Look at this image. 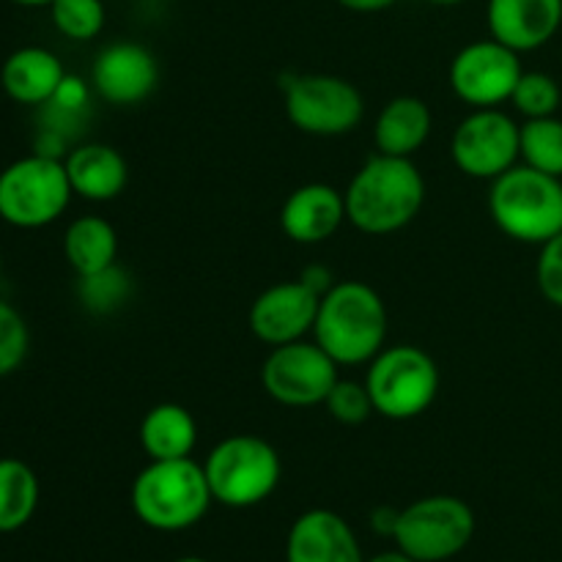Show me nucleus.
Instances as JSON below:
<instances>
[{"mask_svg":"<svg viewBox=\"0 0 562 562\" xmlns=\"http://www.w3.org/2000/svg\"><path fill=\"white\" fill-rule=\"evenodd\" d=\"M346 217L362 234L384 236L409 225L426 201V181L412 159L376 154L351 179Z\"/></svg>","mask_w":562,"mask_h":562,"instance_id":"obj_1","label":"nucleus"},{"mask_svg":"<svg viewBox=\"0 0 562 562\" xmlns=\"http://www.w3.org/2000/svg\"><path fill=\"white\" fill-rule=\"evenodd\" d=\"M313 335L338 366H366L384 349L387 307L368 283H335L318 302Z\"/></svg>","mask_w":562,"mask_h":562,"instance_id":"obj_2","label":"nucleus"},{"mask_svg":"<svg viewBox=\"0 0 562 562\" xmlns=\"http://www.w3.org/2000/svg\"><path fill=\"white\" fill-rule=\"evenodd\" d=\"M214 503L203 464L190 459L151 461L132 483V510L146 527L179 532L198 525Z\"/></svg>","mask_w":562,"mask_h":562,"instance_id":"obj_3","label":"nucleus"},{"mask_svg":"<svg viewBox=\"0 0 562 562\" xmlns=\"http://www.w3.org/2000/svg\"><path fill=\"white\" fill-rule=\"evenodd\" d=\"M488 212L510 239L547 245L562 231V181L530 165H514L494 179Z\"/></svg>","mask_w":562,"mask_h":562,"instance_id":"obj_4","label":"nucleus"},{"mask_svg":"<svg viewBox=\"0 0 562 562\" xmlns=\"http://www.w3.org/2000/svg\"><path fill=\"white\" fill-rule=\"evenodd\" d=\"M209 488L220 505L228 508H252L272 497L283 477L280 456L267 439L252 434H236L223 439L209 453L206 464Z\"/></svg>","mask_w":562,"mask_h":562,"instance_id":"obj_5","label":"nucleus"},{"mask_svg":"<svg viewBox=\"0 0 562 562\" xmlns=\"http://www.w3.org/2000/svg\"><path fill=\"white\" fill-rule=\"evenodd\" d=\"M66 165L49 154H31L0 170V220L14 228H44L69 206Z\"/></svg>","mask_w":562,"mask_h":562,"instance_id":"obj_6","label":"nucleus"},{"mask_svg":"<svg viewBox=\"0 0 562 562\" xmlns=\"http://www.w3.org/2000/svg\"><path fill=\"white\" fill-rule=\"evenodd\" d=\"M366 387L376 415L412 420L437 401L439 368L434 357L417 346H390L371 360Z\"/></svg>","mask_w":562,"mask_h":562,"instance_id":"obj_7","label":"nucleus"},{"mask_svg":"<svg viewBox=\"0 0 562 562\" xmlns=\"http://www.w3.org/2000/svg\"><path fill=\"white\" fill-rule=\"evenodd\" d=\"M475 536V514L450 494L423 497L398 510L393 538L401 552L417 562H445L467 549Z\"/></svg>","mask_w":562,"mask_h":562,"instance_id":"obj_8","label":"nucleus"},{"mask_svg":"<svg viewBox=\"0 0 562 562\" xmlns=\"http://www.w3.org/2000/svg\"><path fill=\"white\" fill-rule=\"evenodd\" d=\"M285 115L307 135L338 137L360 126L366 102L344 77L300 75L285 86Z\"/></svg>","mask_w":562,"mask_h":562,"instance_id":"obj_9","label":"nucleus"},{"mask_svg":"<svg viewBox=\"0 0 562 562\" xmlns=\"http://www.w3.org/2000/svg\"><path fill=\"white\" fill-rule=\"evenodd\" d=\"M261 382L269 398L283 406H318L338 384V362L316 340H294L274 346L261 368Z\"/></svg>","mask_w":562,"mask_h":562,"instance_id":"obj_10","label":"nucleus"},{"mask_svg":"<svg viewBox=\"0 0 562 562\" xmlns=\"http://www.w3.org/2000/svg\"><path fill=\"white\" fill-rule=\"evenodd\" d=\"M450 154L461 173L497 179L521 157V126L497 108H477L453 132Z\"/></svg>","mask_w":562,"mask_h":562,"instance_id":"obj_11","label":"nucleus"},{"mask_svg":"<svg viewBox=\"0 0 562 562\" xmlns=\"http://www.w3.org/2000/svg\"><path fill=\"white\" fill-rule=\"evenodd\" d=\"M521 69L519 53L497 38H481L467 44L450 64V88L461 102L472 108H497L514 97Z\"/></svg>","mask_w":562,"mask_h":562,"instance_id":"obj_12","label":"nucleus"},{"mask_svg":"<svg viewBox=\"0 0 562 562\" xmlns=\"http://www.w3.org/2000/svg\"><path fill=\"white\" fill-rule=\"evenodd\" d=\"M318 302H322V294L313 291L305 280L272 285L252 302L250 316H247L250 333L269 346L302 340L307 333H313Z\"/></svg>","mask_w":562,"mask_h":562,"instance_id":"obj_13","label":"nucleus"},{"mask_svg":"<svg viewBox=\"0 0 562 562\" xmlns=\"http://www.w3.org/2000/svg\"><path fill=\"white\" fill-rule=\"evenodd\" d=\"M159 80L157 58L148 47L137 42L108 44L97 55L91 69V82L99 97L110 104H140L151 97Z\"/></svg>","mask_w":562,"mask_h":562,"instance_id":"obj_14","label":"nucleus"},{"mask_svg":"<svg viewBox=\"0 0 562 562\" xmlns=\"http://www.w3.org/2000/svg\"><path fill=\"white\" fill-rule=\"evenodd\" d=\"M488 33L516 53L552 42L562 25V0H488Z\"/></svg>","mask_w":562,"mask_h":562,"instance_id":"obj_15","label":"nucleus"},{"mask_svg":"<svg viewBox=\"0 0 562 562\" xmlns=\"http://www.w3.org/2000/svg\"><path fill=\"white\" fill-rule=\"evenodd\" d=\"M285 562H366L355 530L335 510H305L291 525Z\"/></svg>","mask_w":562,"mask_h":562,"instance_id":"obj_16","label":"nucleus"},{"mask_svg":"<svg viewBox=\"0 0 562 562\" xmlns=\"http://www.w3.org/2000/svg\"><path fill=\"white\" fill-rule=\"evenodd\" d=\"M344 220L346 195L322 181L296 187L280 209V228L296 245H322Z\"/></svg>","mask_w":562,"mask_h":562,"instance_id":"obj_17","label":"nucleus"},{"mask_svg":"<svg viewBox=\"0 0 562 562\" xmlns=\"http://www.w3.org/2000/svg\"><path fill=\"white\" fill-rule=\"evenodd\" d=\"M64 165L75 195L86 201H113L126 190V181H130V165L124 154L108 143L77 146Z\"/></svg>","mask_w":562,"mask_h":562,"instance_id":"obj_18","label":"nucleus"},{"mask_svg":"<svg viewBox=\"0 0 562 562\" xmlns=\"http://www.w3.org/2000/svg\"><path fill=\"white\" fill-rule=\"evenodd\" d=\"M66 71L58 55L44 47H20L3 60L0 86L14 102L44 104L53 102Z\"/></svg>","mask_w":562,"mask_h":562,"instance_id":"obj_19","label":"nucleus"},{"mask_svg":"<svg viewBox=\"0 0 562 562\" xmlns=\"http://www.w3.org/2000/svg\"><path fill=\"white\" fill-rule=\"evenodd\" d=\"M428 135H431V110L417 97L390 99L373 126L379 154H387V157L412 159V154L420 151Z\"/></svg>","mask_w":562,"mask_h":562,"instance_id":"obj_20","label":"nucleus"},{"mask_svg":"<svg viewBox=\"0 0 562 562\" xmlns=\"http://www.w3.org/2000/svg\"><path fill=\"white\" fill-rule=\"evenodd\" d=\"M198 445V423L179 404H159L140 423V448L151 461L190 459Z\"/></svg>","mask_w":562,"mask_h":562,"instance_id":"obj_21","label":"nucleus"},{"mask_svg":"<svg viewBox=\"0 0 562 562\" xmlns=\"http://www.w3.org/2000/svg\"><path fill=\"white\" fill-rule=\"evenodd\" d=\"M64 256L80 278L97 274L115 263V256H119V234H115V228L108 220L97 217V214L77 217L66 228Z\"/></svg>","mask_w":562,"mask_h":562,"instance_id":"obj_22","label":"nucleus"},{"mask_svg":"<svg viewBox=\"0 0 562 562\" xmlns=\"http://www.w3.org/2000/svg\"><path fill=\"white\" fill-rule=\"evenodd\" d=\"M38 477L25 461L0 459V532H16L33 519Z\"/></svg>","mask_w":562,"mask_h":562,"instance_id":"obj_23","label":"nucleus"},{"mask_svg":"<svg viewBox=\"0 0 562 562\" xmlns=\"http://www.w3.org/2000/svg\"><path fill=\"white\" fill-rule=\"evenodd\" d=\"M521 159L541 173L562 179V121L554 115L527 119L521 126Z\"/></svg>","mask_w":562,"mask_h":562,"instance_id":"obj_24","label":"nucleus"},{"mask_svg":"<svg viewBox=\"0 0 562 562\" xmlns=\"http://www.w3.org/2000/svg\"><path fill=\"white\" fill-rule=\"evenodd\" d=\"M104 3L108 0H53V25L71 42H91L104 27Z\"/></svg>","mask_w":562,"mask_h":562,"instance_id":"obj_25","label":"nucleus"},{"mask_svg":"<svg viewBox=\"0 0 562 562\" xmlns=\"http://www.w3.org/2000/svg\"><path fill=\"white\" fill-rule=\"evenodd\" d=\"M560 99L562 93L554 77L543 75V71H525L516 82L510 102L527 119H547V115L558 113Z\"/></svg>","mask_w":562,"mask_h":562,"instance_id":"obj_26","label":"nucleus"},{"mask_svg":"<svg viewBox=\"0 0 562 562\" xmlns=\"http://www.w3.org/2000/svg\"><path fill=\"white\" fill-rule=\"evenodd\" d=\"M77 294H80L82 305L88 311L110 313L124 305V300L130 296V278H126L124 269H119L113 263V267L102 269V272L80 278Z\"/></svg>","mask_w":562,"mask_h":562,"instance_id":"obj_27","label":"nucleus"},{"mask_svg":"<svg viewBox=\"0 0 562 562\" xmlns=\"http://www.w3.org/2000/svg\"><path fill=\"white\" fill-rule=\"evenodd\" d=\"M31 349V333L16 307L0 300V379L14 373Z\"/></svg>","mask_w":562,"mask_h":562,"instance_id":"obj_28","label":"nucleus"},{"mask_svg":"<svg viewBox=\"0 0 562 562\" xmlns=\"http://www.w3.org/2000/svg\"><path fill=\"white\" fill-rule=\"evenodd\" d=\"M324 406H327L329 415L338 423H344V426H360V423H366L373 412V401L366 384L346 382V379H338V384H335L333 393L327 395Z\"/></svg>","mask_w":562,"mask_h":562,"instance_id":"obj_29","label":"nucleus"},{"mask_svg":"<svg viewBox=\"0 0 562 562\" xmlns=\"http://www.w3.org/2000/svg\"><path fill=\"white\" fill-rule=\"evenodd\" d=\"M536 278L541 294L547 296L552 305L562 307V231L558 236H552L547 245H541Z\"/></svg>","mask_w":562,"mask_h":562,"instance_id":"obj_30","label":"nucleus"},{"mask_svg":"<svg viewBox=\"0 0 562 562\" xmlns=\"http://www.w3.org/2000/svg\"><path fill=\"white\" fill-rule=\"evenodd\" d=\"M86 99H88L86 82H82L80 77L66 75L64 82H60V88L55 91L53 104H58L60 110H80L82 104H86Z\"/></svg>","mask_w":562,"mask_h":562,"instance_id":"obj_31","label":"nucleus"},{"mask_svg":"<svg viewBox=\"0 0 562 562\" xmlns=\"http://www.w3.org/2000/svg\"><path fill=\"white\" fill-rule=\"evenodd\" d=\"M344 9L360 11V14H371V11H384L395 3V0H338Z\"/></svg>","mask_w":562,"mask_h":562,"instance_id":"obj_32","label":"nucleus"},{"mask_svg":"<svg viewBox=\"0 0 562 562\" xmlns=\"http://www.w3.org/2000/svg\"><path fill=\"white\" fill-rule=\"evenodd\" d=\"M395 521H398V514H393V510H390V508L376 510V516H373V527H376V530L382 532V536H393Z\"/></svg>","mask_w":562,"mask_h":562,"instance_id":"obj_33","label":"nucleus"},{"mask_svg":"<svg viewBox=\"0 0 562 562\" xmlns=\"http://www.w3.org/2000/svg\"><path fill=\"white\" fill-rule=\"evenodd\" d=\"M366 562H417L415 558H409V554L406 552H382V554H376V558H371V560H366Z\"/></svg>","mask_w":562,"mask_h":562,"instance_id":"obj_34","label":"nucleus"},{"mask_svg":"<svg viewBox=\"0 0 562 562\" xmlns=\"http://www.w3.org/2000/svg\"><path fill=\"white\" fill-rule=\"evenodd\" d=\"M16 5H27V9H38V5H53V0H11Z\"/></svg>","mask_w":562,"mask_h":562,"instance_id":"obj_35","label":"nucleus"},{"mask_svg":"<svg viewBox=\"0 0 562 562\" xmlns=\"http://www.w3.org/2000/svg\"><path fill=\"white\" fill-rule=\"evenodd\" d=\"M426 3H431V5H459V3H464V0H426Z\"/></svg>","mask_w":562,"mask_h":562,"instance_id":"obj_36","label":"nucleus"},{"mask_svg":"<svg viewBox=\"0 0 562 562\" xmlns=\"http://www.w3.org/2000/svg\"><path fill=\"white\" fill-rule=\"evenodd\" d=\"M176 562H209V560H201V558H181V560H176Z\"/></svg>","mask_w":562,"mask_h":562,"instance_id":"obj_37","label":"nucleus"},{"mask_svg":"<svg viewBox=\"0 0 562 562\" xmlns=\"http://www.w3.org/2000/svg\"><path fill=\"white\" fill-rule=\"evenodd\" d=\"M0 269H3V263H0Z\"/></svg>","mask_w":562,"mask_h":562,"instance_id":"obj_38","label":"nucleus"}]
</instances>
